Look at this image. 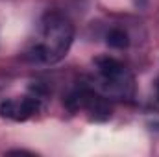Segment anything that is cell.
Listing matches in <instances>:
<instances>
[{"instance_id":"2","label":"cell","mask_w":159,"mask_h":157,"mask_svg":"<svg viewBox=\"0 0 159 157\" xmlns=\"http://www.w3.org/2000/svg\"><path fill=\"white\" fill-rule=\"evenodd\" d=\"M98 91L107 98L131 100L135 96V78L131 70L113 56H98L94 61Z\"/></svg>"},{"instance_id":"3","label":"cell","mask_w":159,"mask_h":157,"mask_svg":"<svg viewBox=\"0 0 159 157\" xmlns=\"http://www.w3.org/2000/svg\"><path fill=\"white\" fill-rule=\"evenodd\" d=\"M65 105L72 113H78V111L87 113L91 120H98V122L107 120L113 113L109 98L87 83H81L69 92V96L65 98Z\"/></svg>"},{"instance_id":"4","label":"cell","mask_w":159,"mask_h":157,"mask_svg":"<svg viewBox=\"0 0 159 157\" xmlns=\"http://www.w3.org/2000/svg\"><path fill=\"white\" fill-rule=\"evenodd\" d=\"M43 109V96L39 91L24 94L20 98H9L0 104V117L13 120V122H24L34 115H37Z\"/></svg>"},{"instance_id":"6","label":"cell","mask_w":159,"mask_h":157,"mask_svg":"<svg viewBox=\"0 0 159 157\" xmlns=\"http://www.w3.org/2000/svg\"><path fill=\"white\" fill-rule=\"evenodd\" d=\"M156 96H157V100H159V78L156 81Z\"/></svg>"},{"instance_id":"1","label":"cell","mask_w":159,"mask_h":157,"mask_svg":"<svg viewBox=\"0 0 159 157\" xmlns=\"http://www.w3.org/2000/svg\"><path fill=\"white\" fill-rule=\"evenodd\" d=\"M74 41V24L59 11L41 17L34 37L26 44L24 59L32 65H54L61 61Z\"/></svg>"},{"instance_id":"5","label":"cell","mask_w":159,"mask_h":157,"mask_svg":"<svg viewBox=\"0 0 159 157\" xmlns=\"http://www.w3.org/2000/svg\"><path fill=\"white\" fill-rule=\"evenodd\" d=\"M106 43L111 46V48H117V50H122V48H128L129 46V35L124 28H111L107 34H106Z\"/></svg>"}]
</instances>
